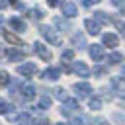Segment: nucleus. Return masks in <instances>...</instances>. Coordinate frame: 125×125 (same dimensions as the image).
I'll return each instance as SVG.
<instances>
[{
	"label": "nucleus",
	"instance_id": "nucleus-1",
	"mask_svg": "<svg viewBox=\"0 0 125 125\" xmlns=\"http://www.w3.org/2000/svg\"><path fill=\"white\" fill-rule=\"evenodd\" d=\"M39 31H41V35H43L51 45H61V43H62L61 35H59L53 27H49V25H41V27H39Z\"/></svg>",
	"mask_w": 125,
	"mask_h": 125
},
{
	"label": "nucleus",
	"instance_id": "nucleus-2",
	"mask_svg": "<svg viewBox=\"0 0 125 125\" xmlns=\"http://www.w3.org/2000/svg\"><path fill=\"white\" fill-rule=\"evenodd\" d=\"M33 51L37 53V57H39L41 61H51V57H53V55H51V51H49L41 41H35V43H33Z\"/></svg>",
	"mask_w": 125,
	"mask_h": 125
},
{
	"label": "nucleus",
	"instance_id": "nucleus-3",
	"mask_svg": "<svg viewBox=\"0 0 125 125\" xmlns=\"http://www.w3.org/2000/svg\"><path fill=\"white\" fill-rule=\"evenodd\" d=\"M72 72H74V74H78L80 78H88V76L92 74V70L88 68V64H86V62H82V61L72 62Z\"/></svg>",
	"mask_w": 125,
	"mask_h": 125
},
{
	"label": "nucleus",
	"instance_id": "nucleus-4",
	"mask_svg": "<svg viewBox=\"0 0 125 125\" xmlns=\"http://www.w3.org/2000/svg\"><path fill=\"white\" fill-rule=\"evenodd\" d=\"M72 90H74L76 96H80V98H88V96L92 94V86H90L88 82H76V84L72 86Z\"/></svg>",
	"mask_w": 125,
	"mask_h": 125
},
{
	"label": "nucleus",
	"instance_id": "nucleus-5",
	"mask_svg": "<svg viewBox=\"0 0 125 125\" xmlns=\"http://www.w3.org/2000/svg\"><path fill=\"white\" fill-rule=\"evenodd\" d=\"M61 10H62V16L64 18H74V16H78V8H76V4L74 2H62V6H61Z\"/></svg>",
	"mask_w": 125,
	"mask_h": 125
},
{
	"label": "nucleus",
	"instance_id": "nucleus-6",
	"mask_svg": "<svg viewBox=\"0 0 125 125\" xmlns=\"http://www.w3.org/2000/svg\"><path fill=\"white\" fill-rule=\"evenodd\" d=\"M90 57L94 59V62H102L105 59V53H104V47L102 45H90Z\"/></svg>",
	"mask_w": 125,
	"mask_h": 125
},
{
	"label": "nucleus",
	"instance_id": "nucleus-7",
	"mask_svg": "<svg viewBox=\"0 0 125 125\" xmlns=\"http://www.w3.org/2000/svg\"><path fill=\"white\" fill-rule=\"evenodd\" d=\"M109 84H111V88L115 90V94H119V96H125V78H119V76H111Z\"/></svg>",
	"mask_w": 125,
	"mask_h": 125
},
{
	"label": "nucleus",
	"instance_id": "nucleus-8",
	"mask_svg": "<svg viewBox=\"0 0 125 125\" xmlns=\"http://www.w3.org/2000/svg\"><path fill=\"white\" fill-rule=\"evenodd\" d=\"M35 72H37V66L31 62H23L18 66V74H21V76H33Z\"/></svg>",
	"mask_w": 125,
	"mask_h": 125
},
{
	"label": "nucleus",
	"instance_id": "nucleus-9",
	"mask_svg": "<svg viewBox=\"0 0 125 125\" xmlns=\"http://www.w3.org/2000/svg\"><path fill=\"white\" fill-rule=\"evenodd\" d=\"M20 94H21L25 100H31V98L35 96V86H33L31 82H23V84L20 86Z\"/></svg>",
	"mask_w": 125,
	"mask_h": 125
},
{
	"label": "nucleus",
	"instance_id": "nucleus-10",
	"mask_svg": "<svg viewBox=\"0 0 125 125\" xmlns=\"http://www.w3.org/2000/svg\"><path fill=\"white\" fill-rule=\"evenodd\" d=\"M4 57H6L8 61H12V62H18V61H21L23 53L18 51V49H4Z\"/></svg>",
	"mask_w": 125,
	"mask_h": 125
},
{
	"label": "nucleus",
	"instance_id": "nucleus-11",
	"mask_svg": "<svg viewBox=\"0 0 125 125\" xmlns=\"http://www.w3.org/2000/svg\"><path fill=\"white\" fill-rule=\"evenodd\" d=\"M74 109H80V105H78V102H76V100H68V102H64V104H62V107H61L62 115H70Z\"/></svg>",
	"mask_w": 125,
	"mask_h": 125
},
{
	"label": "nucleus",
	"instance_id": "nucleus-12",
	"mask_svg": "<svg viewBox=\"0 0 125 125\" xmlns=\"http://www.w3.org/2000/svg\"><path fill=\"white\" fill-rule=\"evenodd\" d=\"M59 76H61V68H57V66H49V68L43 70V78L45 80H57Z\"/></svg>",
	"mask_w": 125,
	"mask_h": 125
},
{
	"label": "nucleus",
	"instance_id": "nucleus-13",
	"mask_svg": "<svg viewBox=\"0 0 125 125\" xmlns=\"http://www.w3.org/2000/svg\"><path fill=\"white\" fill-rule=\"evenodd\" d=\"M84 27H86V31H88L90 35H98V33H100V23H98L96 20H86V21H84Z\"/></svg>",
	"mask_w": 125,
	"mask_h": 125
},
{
	"label": "nucleus",
	"instance_id": "nucleus-14",
	"mask_svg": "<svg viewBox=\"0 0 125 125\" xmlns=\"http://www.w3.org/2000/svg\"><path fill=\"white\" fill-rule=\"evenodd\" d=\"M102 41H104V45H105V47H117V43H119V39H117V35H115V33H104Z\"/></svg>",
	"mask_w": 125,
	"mask_h": 125
},
{
	"label": "nucleus",
	"instance_id": "nucleus-15",
	"mask_svg": "<svg viewBox=\"0 0 125 125\" xmlns=\"http://www.w3.org/2000/svg\"><path fill=\"white\" fill-rule=\"evenodd\" d=\"M2 35H4V39H6L8 43H12V45H23V43H21V39H20L18 35L10 33L8 29H2Z\"/></svg>",
	"mask_w": 125,
	"mask_h": 125
},
{
	"label": "nucleus",
	"instance_id": "nucleus-16",
	"mask_svg": "<svg viewBox=\"0 0 125 125\" xmlns=\"http://www.w3.org/2000/svg\"><path fill=\"white\" fill-rule=\"evenodd\" d=\"M72 43H74L78 49H84V47H86V37H84V33H82V31L74 33V35H72Z\"/></svg>",
	"mask_w": 125,
	"mask_h": 125
},
{
	"label": "nucleus",
	"instance_id": "nucleus-17",
	"mask_svg": "<svg viewBox=\"0 0 125 125\" xmlns=\"http://www.w3.org/2000/svg\"><path fill=\"white\" fill-rule=\"evenodd\" d=\"M10 27L16 29V31H25V21L20 20V18H12L10 20Z\"/></svg>",
	"mask_w": 125,
	"mask_h": 125
},
{
	"label": "nucleus",
	"instance_id": "nucleus-18",
	"mask_svg": "<svg viewBox=\"0 0 125 125\" xmlns=\"http://www.w3.org/2000/svg\"><path fill=\"white\" fill-rule=\"evenodd\" d=\"M16 121H18V125H33V119L29 113H18Z\"/></svg>",
	"mask_w": 125,
	"mask_h": 125
},
{
	"label": "nucleus",
	"instance_id": "nucleus-19",
	"mask_svg": "<svg viewBox=\"0 0 125 125\" xmlns=\"http://www.w3.org/2000/svg\"><path fill=\"white\" fill-rule=\"evenodd\" d=\"M53 94H55V98H57V100H61L62 104L70 100V98L66 96V90H64V88H55V92H53Z\"/></svg>",
	"mask_w": 125,
	"mask_h": 125
},
{
	"label": "nucleus",
	"instance_id": "nucleus-20",
	"mask_svg": "<svg viewBox=\"0 0 125 125\" xmlns=\"http://www.w3.org/2000/svg\"><path fill=\"white\" fill-rule=\"evenodd\" d=\"M107 61H109V64H121L123 62V55L121 53H109Z\"/></svg>",
	"mask_w": 125,
	"mask_h": 125
},
{
	"label": "nucleus",
	"instance_id": "nucleus-21",
	"mask_svg": "<svg viewBox=\"0 0 125 125\" xmlns=\"http://www.w3.org/2000/svg\"><path fill=\"white\" fill-rule=\"evenodd\" d=\"M94 20H96L98 23H109V16H107L105 12H96V14H94Z\"/></svg>",
	"mask_w": 125,
	"mask_h": 125
},
{
	"label": "nucleus",
	"instance_id": "nucleus-22",
	"mask_svg": "<svg viewBox=\"0 0 125 125\" xmlns=\"http://www.w3.org/2000/svg\"><path fill=\"white\" fill-rule=\"evenodd\" d=\"M72 59H74V51L72 49H66V51L61 53V61L62 62H72Z\"/></svg>",
	"mask_w": 125,
	"mask_h": 125
},
{
	"label": "nucleus",
	"instance_id": "nucleus-23",
	"mask_svg": "<svg viewBox=\"0 0 125 125\" xmlns=\"http://www.w3.org/2000/svg\"><path fill=\"white\" fill-rule=\"evenodd\" d=\"M51 104H53V100H51L49 96H41V98H39V109H49Z\"/></svg>",
	"mask_w": 125,
	"mask_h": 125
},
{
	"label": "nucleus",
	"instance_id": "nucleus-24",
	"mask_svg": "<svg viewBox=\"0 0 125 125\" xmlns=\"http://www.w3.org/2000/svg\"><path fill=\"white\" fill-rule=\"evenodd\" d=\"M27 16H29L31 20H41V18H43V12H41L39 8H31V10H27Z\"/></svg>",
	"mask_w": 125,
	"mask_h": 125
},
{
	"label": "nucleus",
	"instance_id": "nucleus-25",
	"mask_svg": "<svg viewBox=\"0 0 125 125\" xmlns=\"http://www.w3.org/2000/svg\"><path fill=\"white\" fill-rule=\"evenodd\" d=\"M55 25H57V27H61V29H66V31H68V29H72V27H70V23H68L66 20H62V18H55Z\"/></svg>",
	"mask_w": 125,
	"mask_h": 125
},
{
	"label": "nucleus",
	"instance_id": "nucleus-26",
	"mask_svg": "<svg viewBox=\"0 0 125 125\" xmlns=\"http://www.w3.org/2000/svg\"><path fill=\"white\" fill-rule=\"evenodd\" d=\"M88 105H90V109H100V107H102V100H100V98H90Z\"/></svg>",
	"mask_w": 125,
	"mask_h": 125
},
{
	"label": "nucleus",
	"instance_id": "nucleus-27",
	"mask_svg": "<svg viewBox=\"0 0 125 125\" xmlns=\"http://www.w3.org/2000/svg\"><path fill=\"white\" fill-rule=\"evenodd\" d=\"M0 84H2V86H8V84H10V78H8V72H6V70L0 72Z\"/></svg>",
	"mask_w": 125,
	"mask_h": 125
},
{
	"label": "nucleus",
	"instance_id": "nucleus-28",
	"mask_svg": "<svg viewBox=\"0 0 125 125\" xmlns=\"http://www.w3.org/2000/svg\"><path fill=\"white\" fill-rule=\"evenodd\" d=\"M90 125H109V123H107L104 117H94V119L90 121Z\"/></svg>",
	"mask_w": 125,
	"mask_h": 125
},
{
	"label": "nucleus",
	"instance_id": "nucleus-29",
	"mask_svg": "<svg viewBox=\"0 0 125 125\" xmlns=\"http://www.w3.org/2000/svg\"><path fill=\"white\" fill-rule=\"evenodd\" d=\"M8 111H10V105H8V102H0V113H4V115H8Z\"/></svg>",
	"mask_w": 125,
	"mask_h": 125
},
{
	"label": "nucleus",
	"instance_id": "nucleus-30",
	"mask_svg": "<svg viewBox=\"0 0 125 125\" xmlns=\"http://www.w3.org/2000/svg\"><path fill=\"white\" fill-rule=\"evenodd\" d=\"M113 23H115V25H117V29H119V31L125 35V23H123L121 20H113Z\"/></svg>",
	"mask_w": 125,
	"mask_h": 125
},
{
	"label": "nucleus",
	"instance_id": "nucleus-31",
	"mask_svg": "<svg viewBox=\"0 0 125 125\" xmlns=\"http://www.w3.org/2000/svg\"><path fill=\"white\" fill-rule=\"evenodd\" d=\"M70 125H84V117H80V115L72 117V123H70Z\"/></svg>",
	"mask_w": 125,
	"mask_h": 125
},
{
	"label": "nucleus",
	"instance_id": "nucleus-32",
	"mask_svg": "<svg viewBox=\"0 0 125 125\" xmlns=\"http://www.w3.org/2000/svg\"><path fill=\"white\" fill-rule=\"evenodd\" d=\"M10 4H12L16 10H23V4H21L20 0H10Z\"/></svg>",
	"mask_w": 125,
	"mask_h": 125
},
{
	"label": "nucleus",
	"instance_id": "nucleus-33",
	"mask_svg": "<svg viewBox=\"0 0 125 125\" xmlns=\"http://www.w3.org/2000/svg\"><path fill=\"white\" fill-rule=\"evenodd\" d=\"M98 2H102V0H82V6H86V8H90V6H94V4H98Z\"/></svg>",
	"mask_w": 125,
	"mask_h": 125
},
{
	"label": "nucleus",
	"instance_id": "nucleus-34",
	"mask_svg": "<svg viewBox=\"0 0 125 125\" xmlns=\"http://www.w3.org/2000/svg\"><path fill=\"white\" fill-rule=\"evenodd\" d=\"M113 6H119V8H125V0H111Z\"/></svg>",
	"mask_w": 125,
	"mask_h": 125
},
{
	"label": "nucleus",
	"instance_id": "nucleus-35",
	"mask_svg": "<svg viewBox=\"0 0 125 125\" xmlns=\"http://www.w3.org/2000/svg\"><path fill=\"white\" fill-rule=\"evenodd\" d=\"M47 4H49L51 8H55V6H62V4H61V0H47Z\"/></svg>",
	"mask_w": 125,
	"mask_h": 125
},
{
	"label": "nucleus",
	"instance_id": "nucleus-36",
	"mask_svg": "<svg viewBox=\"0 0 125 125\" xmlns=\"http://www.w3.org/2000/svg\"><path fill=\"white\" fill-rule=\"evenodd\" d=\"M121 74H123V76H125V64H123V66H121Z\"/></svg>",
	"mask_w": 125,
	"mask_h": 125
},
{
	"label": "nucleus",
	"instance_id": "nucleus-37",
	"mask_svg": "<svg viewBox=\"0 0 125 125\" xmlns=\"http://www.w3.org/2000/svg\"><path fill=\"white\" fill-rule=\"evenodd\" d=\"M57 125H66V123H62V121H61V123H57Z\"/></svg>",
	"mask_w": 125,
	"mask_h": 125
}]
</instances>
